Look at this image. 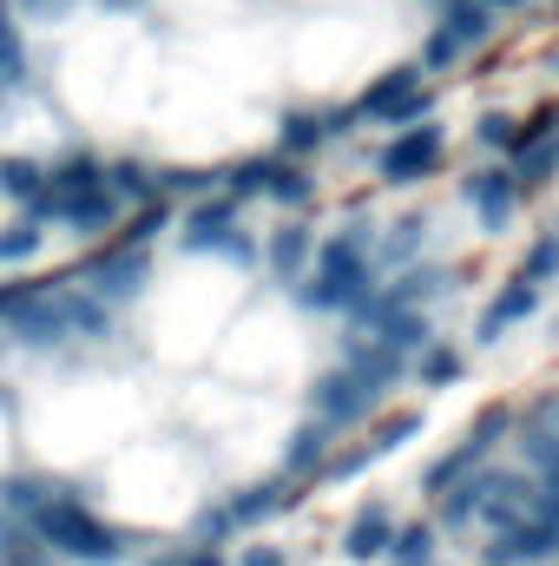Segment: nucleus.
<instances>
[{"mask_svg": "<svg viewBox=\"0 0 559 566\" xmlns=\"http://www.w3.org/2000/svg\"><path fill=\"white\" fill-rule=\"evenodd\" d=\"M165 224H171V205H165V198H151V205H139V218H126V231H119L113 244H139V251H145Z\"/></svg>", "mask_w": 559, "mask_h": 566, "instance_id": "obj_22", "label": "nucleus"}, {"mask_svg": "<svg viewBox=\"0 0 559 566\" xmlns=\"http://www.w3.org/2000/svg\"><path fill=\"white\" fill-rule=\"evenodd\" d=\"M514 178L507 171H474L467 178V205H481V218H487V231H507V211H514Z\"/></svg>", "mask_w": 559, "mask_h": 566, "instance_id": "obj_9", "label": "nucleus"}, {"mask_svg": "<svg viewBox=\"0 0 559 566\" xmlns=\"http://www.w3.org/2000/svg\"><path fill=\"white\" fill-rule=\"evenodd\" d=\"M389 541H395L389 507H362V514L349 521V534H342V554H349V560H382V554H389Z\"/></svg>", "mask_w": 559, "mask_h": 566, "instance_id": "obj_8", "label": "nucleus"}, {"mask_svg": "<svg viewBox=\"0 0 559 566\" xmlns=\"http://www.w3.org/2000/svg\"><path fill=\"white\" fill-rule=\"evenodd\" d=\"M238 566H289V554H283V547H244Z\"/></svg>", "mask_w": 559, "mask_h": 566, "instance_id": "obj_26", "label": "nucleus"}, {"mask_svg": "<svg viewBox=\"0 0 559 566\" xmlns=\"http://www.w3.org/2000/svg\"><path fill=\"white\" fill-rule=\"evenodd\" d=\"M13 527H20V521H13V514L0 507V547H7V534H13Z\"/></svg>", "mask_w": 559, "mask_h": 566, "instance_id": "obj_29", "label": "nucleus"}, {"mask_svg": "<svg viewBox=\"0 0 559 566\" xmlns=\"http://www.w3.org/2000/svg\"><path fill=\"white\" fill-rule=\"evenodd\" d=\"M27 80V40H20V20L0 13V86H20Z\"/></svg>", "mask_w": 559, "mask_h": 566, "instance_id": "obj_20", "label": "nucleus"}, {"mask_svg": "<svg viewBox=\"0 0 559 566\" xmlns=\"http://www.w3.org/2000/svg\"><path fill=\"white\" fill-rule=\"evenodd\" d=\"M316 258V238L303 231V224H283L277 238H271V271H277L283 283H296L303 277V264Z\"/></svg>", "mask_w": 559, "mask_h": 566, "instance_id": "obj_13", "label": "nucleus"}, {"mask_svg": "<svg viewBox=\"0 0 559 566\" xmlns=\"http://www.w3.org/2000/svg\"><path fill=\"white\" fill-rule=\"evenodd\" d=\"M553 554V527H514L500 547H494V560L500 566H520V560H547Z\"/></svg>", "mask_w": 559, "mask_h": 566, "instance_id": "obj_17", "label": "nucleus"}, {"mask_svg": "<svg viewBox=\"0 0 559 566\" xmlns=\"http://www.w3.org/2000/svg\"><path fill=\"white\" fill-rule=\"evenodd\" d=\"M487 27H494V20H487V7H481V0H454L441 33H447L454 46H474V40H487Z\"/></svg>", "mask_w": 559, "mask_h": 566, "instance_id": "obj_19", "label": "nucleus"}, {"mask_svg": "<svg viewBox=\"0 0 559 566\" xmlns=\"http://www.w3.org/2000/svg\"><path fill=\"white\" fill-rule=\"evenodd\" d=\"M342 119H349V113H289V119H283V158L316 151L329 133H342Z\"/></svg>", "mask_w": 559, "mask_h": 566, "instance_id": "obj_10", "label": "nucleus"}, {"mask_svg": "<svg viewBox=\"0 0 559 566\" xmlns=\"http://www.w3.org/2000/svg\"><path fill=\"white\" fill-rule=\"evenodd\" d=\"M40 185H46V165H33V158H0V191H7L13 205H27V211H33Z\"/></svg>", "mask_w": 559, "mask_h": 566, "instance_id": "obj_15", "label": "nucleus"}, {"mask_svg": "<svg viewBox=\"0 0 559 566\" xmlns=\"http://www.w3.org/2000/svg\"><path fill=\"white\" fill-rule=\"evenodd\" d=\"M323 454H329V422L296 428V441H289V461H283V474H309V468H323Z\"/></svg>", "mask_w": 559, "mask_h": 566, "instance_id": "obj_18", "label": "nucleus"}, {"mask_svg": "<svg viewBox=\"0 0 559 566\" xmlns=\"http://www.w3.org/2000/svg\"><path fill=\"white\" fill-rule=\"evenodd\" d=\"M553 271H559V238H540V244H534V258L520 264V277L534 283V277H553Z\"/></svg>", "mask_w": 559, "mask_h": 566, "instance_id": "obj_24", "label": "nucleus"}, {"mask_svg": "<svg viewBox=\"0 0 559 566\" xmlns=\"http://www.w3.org/2000/svg\"><path fill=\"white\" fill-rule=\"evenodd\" d=\"M481 7H520V0H481Z\"/></svg>", "mask_w": 559, "mask_h": 566, "instance_id": "obj_30", "label": "nucleus"}, {"mask_svg": "<svg viewBox=\"0 0 559 566\" xmlns=\"http://www.w3.org/2000/svg\"><path fill=\"white\" fill-rule=\"evenodd\" d=\"M434 165H441V126H402L395 145L382 151V178L389 185H415Z\"/></svg>", "mask_w": 559, "mask_h": 566, "instance_id": "obj_6", "label": "nucleus"}, {"mask_svg": "<svg viewBox=\"0 0 559 566\" xmlns=\"http://www.w3.org/2000/svg\"><path fill=\"white\" fill-rule=\"evenodd\" d=\"M421 376H428V382H447V376H454V356H447V349H434V356L421 363Z\"/></svg>", "mask_w": 559, "mask_h": 566, "instance_id": "obj_27", "label": "nucleus"}, {"mask_svg": "<svg viewBox=\"0 0 559 566\" xmlns=\"http://www.w3.org/2000/svg\"><path fill=\"white\" fill-rule=\"evenodd\" d=\"M139 283H145L139 244H106V251L86 264V283H80V290H93L99 303H126V296H139Z\"/></svg>", "mask_w": 559, "mask_h": 566, "instance_id": "obj_5", "label": "nucleus"}, {"mask_svg": "<svg viewBox=\"0 0 559 566\" xmlns=\"http://www.w3.org/2000/svg\"><path fill=\"white\" fill-rule=\"evenodd\" d=\"M178 566H231V560H224L218 547H184V554H178Z\"/></svg>", "mask_w": 559, "mask_h": 566, "instance_id": "obj_28", "label": "nucleus"}, {"mask_svg": "<svg viewBox=\"0 0 559 566\" xmlns=\"http://www.w3.org/2000/svg\"><path fill=\"white\" fill-rule=\"evenodd\" d=\"M40 238H46V231H40L33 218H27V224H13V231L0 238V264H13V258H33V251H40Z\"/></svg>", "mask_w": 559, "mask_h": 566, "instance_id": "obj_23", "label": "nucleus"}, {"mask_svg": "<svg viewBox=\"0 0 559 566\" xmlns=\"http://www.w3.org/2000/svg\"><path fill=\"white\" fill-rule=\"evenodd\" d=\"M20 527L53 554V560H80V566H113L126 554V541L80 501V494H66V488H53L46 481V494L20 514Z\"/></svg>", "mask_w": 559, "mask_h": 566, "instance_id": "obj_1", "label": "nucleus"}, {"mask_svg": "<svg viewBox=\"0 0 559 566\" xmlns=\"http://www.w3.org/2000/svg\"><path fill=\"white\" fill-rule=\"evenodd\" d=\"M151 566H178V554H165V560H151Z\"/></svg>", "mask_w": 559, "mask_h": 566, "instance_id": "obj_31", "label": "nucleus"}, {"mask_svg": "<svg viewBox=\"0 0 559 566\" xmlns=\"http://www.w3.org/2000/svg\"><path fill=\"white\" fill-rule=\"evenodd\" d=\"M296 494H283V481H264V488H244V494H231L224 501V514H231V527H257V521H271L277 507H289Z\"/></svg>", "mask_w": 559, "mask_h": 566, "instance_id": "obj_11", "label": "nucleus"}, {"mask_svg": "<svg viewBox=\"0 0 559 566\" xmlns=\"http://www.w3.org/2000/svg\"><path fill=\"white\" fill-rule=\"evenodd\" d=\"M362 119H382V126H409L428 113V86H421V66H395L389 80H376L362 99H356Z\"/></svg>", "mask_w": 559, "mask_h": 566, "instance_id": "obj_3", "label": "nucleus"}, {"mask_svg": "<svg viewBox=\"0 0 559 566\" xmlns=\"http://www.w3.org/2000/svg\"><path fill=\"white\" fill-rule=\"evenodd\" d=\"M481 139H487V145H520V133H514V119H500V113H494V119H481Z\"/></svg>", "mask_w": 559, "mask_h": 566, "instance_id": "obj_25", "label": "nucleus"}, {"mask_svg": "<svg viewBox=\"0 0 559 566\" xmlns=\"http://www.w3.org/2000/svg\"><path fill=\"white\" fill-rule=\"evenodd\" d=\"M369 296V258H362V238H329L316 251V271H309V290L303 303L316 310H356Z\"/></svg>", "mask_w": 559, "mask_h": 566, "instance_id": "obj_2", "label": "nucleus"}, {"mask_svg": "<svg viewBox=\"0 0 559 566\" xmlns=\"http://www.w3.org/2000/svg\"><path fill=\"white\" fill-rule=\"evenodd\" d=\"M534 303H540V296H534V283L514 277L507 290H500V296H494V310H487V323H481V343H494V336H500L514 316H534Z\"/></svg>", "mask_w": 559, "mask_h": 566, "instance_id": "obj_14", "label": "nucleus"}, {"mask_svg": "<svg viewBox=\"0 0 559 566\" xmlns=\"http://www.w3.org/2000/svg\"><path fill=\"white\" fill-rule=\"evenodd\" d=\"M389 560H395V566H428V560H434V527H428V521H421V527H395Z\"/></svg>", "mask_w": 559, "mask_h": 566, "instance_id": "obj_21", "label": "nucleus"}, {"mask_svg": "<svg viewBox=\"0 0 559 566\" xmlns=\"http://www.w3.org/2000/svg\"><path fill=\"white\" fill-rule=\"evenodd\" d=\"M184 251H224V258H251V244L238 238V205H231V198H204L198 211H184Z\"/></svg>", "mask_w": 559, "mask_h": 566, "instance_id": "obj_4", "label": "nucleus"}, {"mask_svg": "<svg viewBox=\"0 0 559 566\" xmlns=\"http://www.w3.org/2000/svg\"><path fill=\"white\" fill-rule=\"evenodd\" d=\"M369 409H376V382H369V376L336 369V376L316 382V422L342 428V422H356V416H369Z\"/></svg>", "mask_w": 559, "mask_h": 566, "instance_id": "obj_7", "label": "nucleus"}, {"mask_svg": "<svg viewBox=\"0 0 559 566\" xmlns=\"http://www.w3.org/2000/svg\"><path fill=\"white\" fill-rule=\"evenodd\" d=\"M106 191L119 198V211L126 205H151L158 198V171L139 165V158H119V165H106Z\"/></svg>", "mask_w": 559, "mask_h": 566, "instance_id": "obj_12", "label": "nucleus"}, {"mask_svg": "<svg viewBox=\"0 0 559 566\" xmlns=\"http://www.w3.org/2000/svg\"><path fill=\"white\" fill-rule=\"evenodd\" d=\"M309 171L296 165V158H271V178H264V198H277V205H309Z\"/></svg>", "mask_w": 559, "mask_h": 566, "instance_id": "obj_16", "label": "nucleus"}]
</instances>
